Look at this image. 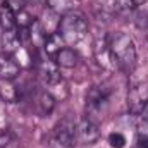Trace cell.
<instances>
[{"label": "cell", "instance_id": "1", "mask_svg": "<svg viewBox=\"0 0 148 148\" xmlns=\"http://www.w3.org/2000/svg\"><path fill=\"white\" fill-rule=\"evenodd\" d=\"M107 43H109V50H110L115 67H119L122 73L131 74L134 71L136 60H138L136 45L133 38L122 31H115L107 36Z\"/></svg>", "mask_w": 148, "mask_h": 148}, {"label": "cell", "instance_id": "2", "mask_svg": "<svg viewBox=\"0 0 148 148\" xmlns=\"http://www.w3.org/2000/svg\"><path fill=\"white\" fill-rule=\"evenodd\" d=\"M110 98H112V88L109 84H95L88 90L86 93V119L91 122L98 124L105 119L109 107H110Z\"/></svg>", "mask_w": 148, "mask_h": 148}, {"label": "cell", "instance_id": "3", "mask_svg": "<svg viewBox=\"0 0 148 148\" xmlns=\"http://www.w3.org/2000/svg\"><path fill=\"white\" fill-rule=\"evenodd\" d=\"M57 33L60 35L66 45H76L81 40H84V36L88 35V21L84 14L77 10H71L64 14Z\"/></svg>", "mask_w": 148, "mask_h": 148}, {"label": "cell", "instance_id": "4", "mask_svg": "<svg viewBox=\"0 0 148 148\" xmlns=\"http://www.w3.org/2000/svg\"><path fill=\"white\" fill-rule=\"evenodd\" d=\"M148 102V83H136L127 91V110L133 115H140Z\"/></svg>", "mask_w": 148, "mask_h": 148}, {"label": "cell", "instance_id": "5", "mask_svg": "<svg viewBox=\"0 0 148 148\" xmlns=\"http://www.w3.org/2000/svg\"><path fill=\"white\" fill-rule=\"evenodd\" d=\"M76 127H77V122H76V119H74L73 115L69 114V115H66L55 126L52 138H55L57 141H60V143H64V145L73 148L74 141H76Z\"/></svg>", "mask_w": 148, "mask_h": 148}, {"label": "cell", "instance_id": "6", "mask_svg": "<svg viewBox=\"0 0 148 148\" xmlns=\"http://www.w3.org/2000/svg\"><path fill=\"white\" fill-rule=\"evenodd\" d=\"M100 140V129L98 124L91 122L90 119H81L76 127V141L79 145H95Z\"/></svg>", "mask_w": 148, "mask_h": 148}, {"label": "cell", "instance_id": "7", "mask_svg": "<svg viewBox=\"0 0 148 148\" xmlns=\"http://www.w3.org/2000/svg\"><path fill=\"white\" fill-rule=\"evenodd\" d=\"M38 71L41 79L48 84V86H53V84H59L62 81L60 77V69L59 66L55 64V60H48V59H41L38 62Z\"/></svg>", "mask_w": 148, "mask_h": 148}, {"label": "cell", "instance_id": "8", "mask_svg": "<svg viewBox=\"0 0 148 148\" xmlns=\"http://www.w3.org/2000/svg\"><path fill=\"white\" fill-rule=\"evenodd\" d=\"M59 24H60V16L47 7L41 12V17L38 21V28H40L41 35L43 36H50V35L57 33L59 31Z\"/></svg>", "mask_w": 148, "mask_h": 148}, {"label": "cell", "instance_id": "9", "mask_svg": "<svg viewBox=\"0 0 148 148\" xmlns=\"http://www.w3.org/2000/svg\"><path fill=\"white\" fill-rule=\"evenodd\" d=\"M93 53H95L97 62H98L102 67H105V69H114V67H115L114 59H112V55H110V50H109L107 36L97 38L95 47H93Z\"/></svg>", "mask_w": 148, "mask_h": 148}, {"label": "cell", "instance_id": "10", "mask_svg": "<svg viewBox=\"0 0 148 148\" xmlns=\"http://www.w3.org/2000/svg\"><path fill=\"white\" fill-rule=\"evenodd\" d=\"M21 66L16 62L14 55H9L5 52L0 53V79H14L19 76Z\"/></svg>", "mask_w": 148, "mask_h": 148}, {"label": "cell", "instance_id": "11", "mask_svg": "<svg viewBox=\"0 0 148 148\" xmlns=\"http://www.w3.org/2000/svg\"><path fill=\"white\" fill-rule=\"evenodd\" d=\"M55 107V98L50 91H38L35 95V109L41 117L50 115Z\"/></svg>", "mask_w": 148, "mask_h": 148}, {"label": "cell", "instance_id": "12", "mask_svg": "<svg viewBox=\"0 0 148 148\" xmlns=\"http://www.w3.org/2000/svg\"><path fill=\"white\" fill-rule=\"evenodd\" d=\"M53 60H55V64H57L59 67L73 69V67L77 66V62H79V55L76 53L74 48H71V47H64V48L53 57Z\"/></svg>", "mask_w": 148, "mask_h": 148}, {"label": "cell", "instance_id": "13", "mask_svg": "<svg viewBox=\"0 0 148 148\" xmlns=\"http://www.w3.org/2000/svg\"><path fill=\"white\" fill-rule=\"evenodd\" d=\"M2 47H3V52L9 53V55H14L21 50L23 47V41L19 35L14 31V29H9V31H3L2 33Z\"/></svg>", "mask_w": 148, "mask_h": 148}, {"label": "cell", "instance_id": "14", "mask_svg": "<svg viewBox=\"0 0 148 148\" xmlns=\"http://www.w3.org/2000/svg\"><path fill=\"white\" fill-rule=\"evenodd\" d=\"M0 100L3 103H16L19 100V91L12 79H0Z\"/></svg>", "mask_w": 148, "mask_h": 148}, {"label": "cell", "instance_id": "15", "mask_svg": "<svg viewBox=\"0 0 148 148\" xmlns=\"http://www.w3.org/2000/svg\"><path fill=\"white\" fill-rule=\"evenodd\" d=\"M64 47H66V43H64V40L60 38L59 33H53L50 36H45V53L47 55L55 57Z\"/></svg>", "mask_w": 148, "mask_h": 148}, {"label": "cell", "instance_id": "16", "mask_svg": "<svg viewBox=\"0 0 148 148\" xmlns=\"http://www.w3.org/2000/svg\"><path fill=\"white\" fill-rule=\"evenodd\" d=\"M47 2V7L50 9V10H53V12H57L59 16L62 14H67V12H71L74 10V7H76V0H45Z\"/></svg>", "mask_w": 148, "mask_h": 148}, {"label": "cell", "instance_id": "17", "mask_svg": "<svg viewBox=\"0 0 148 148\" xmlns=\"http://www.w3.org/2000/svg\"><path fill=\"white\" fill-rule=\"evenodd\" d=\"M0 26L3 28V31H9V29L16 28V14L7 5L0 7Z\"/></svg>", "mask_w": 148, "mask_h": 148}, {"label": "cell", "instance_id": "18", "mask_svg": "<svg viewBox=\"0 0 148 148\" xmlns=\"http://www.w3.org/2000/svg\"><path fill=\"white\" fill-rule=\"evenodd\" d=\"M35 23V19L31 17V14H28L26 10H21L16 14V26H19V29L23 28H31V24Z\"/></svg>", "mask_w": 148, "mask_h": 148}, {"label": "cell", "instance_id": "19", "mask_svg": "<svg viewBox=\"0 0 148 148\" xmlns=\"http://www.w3.org/2000/svg\"><path fill=\"white\" fill-rule=\"evenodd\" d=\"M109 145L112 148H124L126 147V138L121 133H110L109 134Z\"/></svg>", "mask_w": 148, "mask_h": 148}, {"label": "cell", "instance_id": "20", "mask_svg": "<svg viewBox=\"0 0 148 148\" xmlns=\"http://www.w3.org/2000/svg\"><path fill=\"white\" fill-rule=\"evenodd\" d=\"M24 5H26V2H24V0H7V7H9L14 14H17V12H21V10H24Z\"/></svg>", "mask_w": 148, "mask_h": 148}, {"label": "cell", "instance_id": "21", "mask_svg": "<svg viewBox=\"0 0 148 148\" xmlns=\"http://www.w3.org/2000/svg\"><path fill=\"white\" fill-rule=\"evenodd\" d=\"M10 141H12V134L7 129H0V148L7 147Z\"/></svg>", "mask_w": 148, "mask_h": 148}, {"label": "cell", "instance_id": "22", "mask_svg": "<svg viewBox=\"0 0 148 148\" xmlns=\"http://www.w3.org/2000/svg\"><path fill=\"white\" fill-rule=\"evenodd\" d=\"M50 148H71V147H67V145H64V143L57 141L55 138H52V140H50Z\"/></svg>", "mask_w": 148, "mask_h": 148}, {"label": "cell", "instance_id": "23", "mask_svg": "<svg viewBox=\"0 0 148 148\" xmlns=\"http://www.w3.org/2000/svg\"><path fill=\"white\" fill-rule=\"evenodd\" d=\"M141 115H143V121H145V124L148 126V102H147V105H145V109H143V112H141Z\"/></svg>", "mask_w": 148, "mask_h": 148}, {"label": "cell", "instance_id": "24", "mask_svg": "<svg viewBox=\"0 0 148 148\" xmlns=\"http://www.w3.org/2000/svg\"><path fill=\"white\" fill-rule=\"evenodd\" d=\"M148 0H131V3H133V7H138V5H143V3H147Z\"/></svg>", "mask_w": 148, "mask_h": 148}, {"label": "cell", "instance_id": "25", "mask_svg": "<svg viewBox=\"0 0 148 148\" xmlns=\"http://www.w3.org/2000/svg\"><path fill=\"white\" fill-rule=\"evenodd\" d=\"M3 5H7V0H0V7H3Z\"/></svg>", "mask_w": 148, "mask_h": 148}]
</instances>
